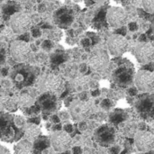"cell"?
<instances>
[{"mask_svg": "<svg viewBox=\"0 0 154 154\" xmlns=\"http://www.w3.org/2000/svg\"><path fill=\"white\" fill-rule=\"evenodd\" d=\"M24 134V130L18 127L15 116L8 112L0 111V141L15 143L20 141Z\"/></svg>", "mask_w": 154, "mask_h": 154, "instance_id": "1", "label": "cell"}, {"mask_svg": "<svg viewBox=\"0 0 154 154\" xmlns=\"http://www.w3.org/2000/svg\"><path fill=\"white\" fill-rule=\"evenodd\" d=\"M37 90L42 93H51L56 96L61 95L65 89L63 79L56 74H45L38 78L36 82Z\"/></svg>", "mask_w": 154, "mask_h": 154, "instance_id": "2", "label": "cell"}, {"mask_svg": "<svg viewBox=\"0 0 154 154\" xmlns=\"http://www.w3.org/2000/svg\"><path fill=\"white\" fill-rule=\"evenodd\" d=\"M42 112V116H50L51 115L57 112L60 107V102L56 95L51 93H42L36 102Z\"/></svg>", "mask_w": 154, "mask_h": 154, "instance_id": "3", "label": "cell"}, {"mask_svg": "<svg viewBox=\"0 0 154 154\" xmlns=\"http://www.w3.org/2000/svg\"><path fill=\"white\" fill-rule=\"evenodd\" d=\"M9 53L14 60L17 62H25L31 57L32 49L27 42L19 40L12 42L9 48Z\"/></svg>", "mask_w": 154, "mask_h": 154, "instance_id": "4", "label": "cell"}, {"mask_svg": "<svg viewBox=\"0 0 154 154\" xmlns=\"http://www.w3.org/2000/svg\"><path fill=\"white\" fill-rule=\"evenodd\" d=\"M32 24V17L24 13H17L13 14L10 25L14 32L18 34H23L27 32Z\"/></svg>", "mask_w": 154, "mask_h": 154, "instance_id": "5", "label": "cell"}, {"mask_svg": "<svg viewBox=\"0 0 154 154\" xmlns=\"http://www.w3.org/2000/svg\"><path fill=\"white\" fill-rule=\"evenodd\" d=\"M72 143L70 136L66 132H55L51 137V144L53 150L57 152H63L68 151Z\"/></svg>", "mask_w": 154, "mask_h": 154, "instance_id": "6", "label": "cell"}, {"mask_svg": "<svg viewBox=\"0 0 154 154\" xmlns=\"http://www.w3.org/2000/svg\"><path fill=\"white\" fill-rule=\"evenodd\" d=\"M108 50L112 55L122 56L127 51L129 48V43L127 40L120 34H115L110 37L107 42Z\"/></svg>", "mask_w": 154, "mask_h": 154, "instance_id": "7", "label": "cell"}, {"mask_svg": "<svg viewBox=\"0 0 154 154\" xmlns=\"http://www.w3.org/2000/svg\"><path fill=\"white\" fill-rule=\"evenodd\" d=\"M134 71L132 69L121 66L113 72V80L119 87H128L134 81Z\"/></svg>", "mask_w": 154, "mask_h": 154, "instance_id": "8", "label": "cell"}, {"mask_svg": "<svg viewBox=\"0 0 154 154\" xmlns=\"http://www.w3.org/2000/svg\"><path fill=\"white\" fill-rule=\"evenodd\" d=\"M95 140L101 146L108 147L116 141V131L113 127L108 125L101 126L95 133Z\"/></svg>", "mask_w": 154, "mask_h": 154, "instance_id": "9", "label": "cell"}, {"mask_svg": "<svg viewBox=\"0 0 154 154\" xmlns=\"http://www.w3.org/2000/svg\"><path fill=\"white\" fill-rule=\"evenodd\" d=\"M136 109L144 118L154 116V96L142 95L136 103Z\"/></svg>", "mask_w": 154, "mask_h": 154, "instance_id": "10", "label": "cell"}, {"mask_svg": "<svg viewBox=\"0 0 154 154\" xmlns=\"http://www.w3.org/2000/svg\"><path fill=\"white\" fill-rule=\"evenodd\" d=\"M109 64V57L106 51L97 50L95 51L89 58L90 68L97 72L105 70Z\"/></svg>", "mask_w": 154, "mask_h": 154, "instance_id": "11", "label": "cell"}, {"mask_svg": "<svg viewBox=\"0 0 154 154\" xmlns=\"http://www.w3.org/2000/svg\"><path fill=\"white\" fill-rule=\"evenodd\" d=\"M135 84L143 92H152L154 90V73L149 70H141L136 74Z\"/></svg>", "mask_w": 154, "mask_h": 154, "instance_id": "12", "label": "cell"}, {"mask_svg": "<svg viewBox=\"0 0 154 154\" xmlns=\"http://www.w3.org/2000/svg\"><path fill=\"white\" fill-rule=\"evenodd\" d=\"M106 18L108 23L114 28L123 27L127 20V15L124 9L116 6L110 7L106 14Z\"/></svg>", "mask_w": 154, "mask_h": 154, "instance_id": "13", "label": "cell"}, {"mask_svg": "<svg viewBox=\"0 0 154 154\" xmlns=\"http://www.w3.org/2000/svg\"><path fill=\"white\" fill-rule=\"evenodd\" d=\"M91 114V106L86 101L73 102L70 106V116L75 121H83Z\"/></svg>", "mask_w": 154, "mask_h": 154, "instance_id": "14", "label": "cell"}, {"mask_svg": "<svg viewBox=\"0 0 154 154\" xmlns=\"http://www.w3.org/2000/svg\"><path fill=\"white\" fill-rule=\"evenodd\" d=\"M53 18L58 26L61 28H68L72 24L75 15L72 9L69 7H62L55 12Z\"/></svg>", "mask_w": 154, "mask_h": 154, "instance_id": "15", "label": "cell"}, {"mask_svg": "<svg viewBox=\"0 0 154 154\" xmlns=\"http://www.w3.org/2000/svg\"><path fill=\"white\" fill-rule=\"evenodd\" d=\"M135 145L140 152H150L154 147V136L152 134L146 131L138 133L135 137Z\"/></svg>", "mask_w": 154, "mask_h": 154, "instance_id": "16", "label": "cell"}, {"mask_svg": "<svg viewBox=\"0 0 154 154\" xmlns=\"http://www.w3.org/2000/svg\"><path fill=\"white\" fill-rule=\"evenodd\" d=\"M136 60L142 64H148L154 59V47L151 43H143L135 49Z\"/></svg>", "mask_w": 154, "mask_h": 154, "instance_id": "17", "label": "cell"}, {"mask_svg": "<svg viewBox=\"0 0 154 154\" xmlns=\"http://www.w3.org/2000/svg\"><path fill=\"white\" fill-rule=\"evenodd\" d=\"M36 89L34 90L32 88H26L23 89L17 96H15V99L17 101L18 106L22 109L34 105L36 102Z\"/></svg>", "mask_w": 154, "mask_h": 154, "instance_id": "18", "label": "cell"}, {"mask_svg": "<svg viewBox=\"0 0 154 154\" xmlns=\"http://www.w3.org/2000/svg\"><path fill=\"white\" fill-rule=\"evenodd\" d=\"M13 79H14V82L20 88H23V86H27L32 82L33 75L32 72H29V71L23 69L17 70L14 73V76L13 75Z\"/></svg>", "mask_w": 154, "mask_h": 154, "instance_id": "19", "label": "cell"}, {"mask_svg": "<svg viewBox=\"0 0 154 154\" xmlns=\"http://www.w3.org/2000/svg\"><path fill=\"white\" fill-rule=\"evenodd\" d=\"M19 108L17 101L14 97H0V111L14 113Z\"/></svg>", "mask_w": 154, "mask_h": 154, "instance_id": "20", "label": "cell"}, {"mask_svg": "<svg viewBox=\"0 0 154 154\" xmlns=\"http://www.w3.org/2000/svg\"><path fill=\"white\" fill-rule=\"evenodd\" d=\"M14 154H33V146L32 143L23 139L18 141V143L14 146Z\"/></svg>", "mask_w": 154, "mask_h": 154, "instance_id": "21", "label": "cell"}, {"mask_svg": "<svg viewBox=\"0 0 154 154\" xmlns=\"http://www.w3.org/2000/svg\"><path fill=\"white\" fill-rule=\"evenodd\" d=\"M41 135H42V131L38 125L27 123L25 129H24V134L23 137V139H26V140L33 143Z\"/></svg>", "mask_w": 154, "mask_h": 154, "instance_id": "22", "label": "cell"}, {"mask_svg": "<svg viewBox=\"0 0 154 154\" xmlns=\"http://www.w3.org/2000/svg\"><path fill=\"white\" fill-rule=\"evenodd\" d=\"M51 139H49L47 136H39L33 143V154H42V151L49 148L51 146Z\"/></svg>", "mask_w": 154, "mask_h": 154, "instance_id": "23", "label": "cell"}, {"mask_svg": "<svg viewBox=\"0 0 154 154\" xmlns=\"http://www.w3.org/2000/svg\"><path fill=\"white\" fill-rule=\"evenodd\" d=\"M91 86V81L88 77H79L73 81V87L78 91H84L89 88Z\"/></svg>", "mask_w": 154, "mask_h": 154, "instance_id": "24", "label": "cell"}, {"mask_svg": "<svg viewBox=\"0 0 154 154\" xmlns=\"http://www.w3.org/2000/svg\"><path fill=\"white\" fill-rule=\"evenodd\" d=\"M126 119V114L121 109H116L111 115H110V121L115 124L121 123Z\"/></svg>", "mask_w": 154, "mask_h": 154, "instance_id": "25", "label": "cell"}, {"mask_svg": "<svg viewBox=\"0 0 154 154\" xmlns=\"http://www.w3.org/2000/svg\"><path fill=\"white\" fill-rule=\"evenodd\" d=\"M22 111L23 113V115L26 116V117H32V116H38L42 110L40 108V106L35 103L34 105H32V106H29V107H24V108H22Z\"/></svg>", "mask_w": 154, "mask_h": 154, "instance_id": "26", "label": "cell"}, {"mask_svg": "<svg viewBox=\"0 0 154 154\" xmlns=\"http://www.w3.org/2000/svg\"><path fill=\"white\" fill-rule=\"evenodd\" d=\"M62 32L60 30H49L47 37L51 41H60L61 39Z\"/></svg>", "mask_w": 154, "mask_h": 154, "instance_id": "27", "label": "cell"}, {"mask_svg": "<svg viewBox=\"0 0 154 154\" xmlns=\"http://www.w3.org/2000/svg\"><path fill=\"white\" fill-rule=\"evenodd\" d=\"M142 5L146 12L154 14V0H143Z\"/></svg>", "mask_w": 154, "mask_h": 154, "instance_id": "28", "label": "cell"}, {"mask_svg": "<svg viewBox=\"0 0 154 154\" xmlns=\"http://www.w3.org/2000/svg\"><path fill=\"white\" fill-rule=\"evenodd\" d=\"M54 55L51 56V61L55 64H60L64 61V56L62 53H60V51H56Z\"/></svg>", "mask_w": 154, "mask_h": 154, "instance_id": "29", "label": "cell"}, {"mask_svg": "<svg viewBox=\"0 0 154 154\" xmlns=\"http://www.w3.org/2000/svg\"><path fill=\"white\" fill-rule=\"evenodd\" d=\"M3 13L6 15H11V14H14L15 12H16V8L14 5H6L3 9Z\"/></svg>", "mask_w": 154, "mask_h": 154, "instance_id": "30", "label": "cell"}, {"mask_svg": "<svg viewBox=\"0 0 154 154\" xmlns=\"http://www.w3.org/2000/svg\"><path fill=\"white\" fill-rule=\"evenodd\" d=\"M53 47H54V44H53L52 41H51V40H45L42 43V48L46 51H51Z\"/></svg>", "mask_w": 154, "mask_h": 154, "instance_id": "31", "label": "cell"}, {"mask_svg": "<svg viewBox=\"0 0 154 154\" xmlns=\"http://www.w3.org/2000/svg\"><path fill=\"white\" fill-rule=\"evenodd\" d=\"M115 106V103L110 100V99H104L101 102V107L105 110H109L110 108H112Z\"/></svg>", "mask_w": 154, "mask_h": 154, "instance_id": "32", "label": "cell"}, {"mask_svg": "<svg viewBox=\"0 0 154 154\" xmlns=\"http://www.w3.org/2000/svg\"><path fill=\"white\" fill-rule=\"evenodd\" d=\"M27 123L28 124H32V125H39L41 123V117L36 116H32V117H28L27 118Z\"/></svg>", "mask_w": 154, "mask_h": 154, "instance_id": "33", "label": "cell"}, {"mask_svg": "<svg viewBox=\"0 0 154 154\" xmlns=\"http://www.w3.org/2000/svg\"><path fill=\"white\" fill-rule=\"evenodd\" d=\"M5 56H6L5 48L0 46V66L5 63Z\"/></svg>", "mask_w": 154, "mask_h": 154, "instance_id": "34", "label": "cell"}, {"mask_svg": "<svg viewBox=\"0 0 154 154\" xmlns=\"http://www.w3.org/2000/svg\"><path fill=\"white\" fill-rule=\"evenodd\" d=\"M50 121H51L52 124H60V116H57V115H52V116H50Z\"/></svg>", "mask_w": 154, "mask_h": 154, "instance_id": "35", "label": "cell"}, {"mask_svg": "<svg viewBox=\"0 0 154 154\" xmlns=\"http://www.w3.org/2000/svg\"><path fill=\"white\" fill-rule=\"evenodd\" d=\"M32 37H34V38H39V37L42 36V32H41L38 28L32 29Z\"/></svg>", "mask_w": 154, "mask_h": 154, "instance_id": "36", "label": "cell"}, {"mask_svg": "<svg viewBox=\"0 0 154 154\" xmlns=\"http://www.w3.org/2000/svg\"><path fill=\"white\" fill-rule=\"evenodd\" d=\"M63 130H64V132H66L68 134H70V133L73 132V126L70 124H67V125H65L63 126Z\"/></svg>", "mask_w": 154, "mask_h": 154, "instance_id": "37", "label": "cell"}, {"mask_svg": "<svg viewBox=\"0 0 154 154\" xmlns=\"http://www.w3.org/2000/svg\"><path fill=\"white\" fill-rule=\"evenodd\" d=\"M128 27H129V30H130L131 32H135V31L138 30V24H137L136 23H134V22L130 23L129 25H128Z\"/></svg>", "mask_w": 154, "mask_h": 154, "instance_id": "38", "label": "cell"}, {"mask_svg": "<svg viewBox=\"0 0 154 154\" xmlns=\"http://www.w3.org/2000/svg\"><path fill=\"white\" fill-rule=\"evenodd\" d=\"M138 94V89L136 88H129L128 89V95L129 96H131V97H134V96H136Z\"/></svg>", "mask_w": 154, "mask_h": 154, "instance_id": "39", "label": "cell"}, {"mask_svg": "<svg viewBox=\"0 0 154 154\" xmlns=\"http://www.w3.org/2000/svg\"><path fill=\"white\" fill-rule=\"evenodd\" d=\"M121 152V149L119 146H114L112 148H110L109 150V152L111 154H119Z\"/></svg>", "mask_w": 154, "mask_h": 154, "instance_id": "40", "label": "cell"}, {"mask_svg": "<svg viewBox=\"0 0 154 154\" xmlns=\"http://www.w3.org/2000/svg\"><path fill=\"white\" fill-rule=\"evenodd\" d=\"M20 41H23V42H29L30 41V35L29 33L25 32V33H23L20 35Z\"/></svg>", "mask_w": 154, "mask_h": 154, "instance_id": "41", "label": "cell"}, {"mask_svg": "<svg viewBox=\"0 0 154 154\" xmlns=\"http://www.w3.org/2000/svg\"><path fill=\"white\" fill-rule=\"evenodd\" d=\"M81 44L84 47H89L91 45V40L88 39V38H85V39H83L81 41Z\"/></svg>", "mask_w": 154, "mask_h": 154, "instance_id": "42", "label": "cell"}, {"mask_svg": "<svg viewBox=\"0 0 154 154\" xmlns=\"http://www.w3.org/2000/svg\"><path fill=\"white\" fill-rule=\"evenodd\" d=\"M51 129L53 132H59V131H61L62 126H61V125H60V124H54V125H53V126H51Z\"/></svg>", "mask_w": 154, "mask_h": 154, "instance_id": "43", "label": "cell"}, {"mask_svg": "<svg viewBox=\"0 0 154 154\" xmlns=\"http://www.w3.org/2000/svg\"><path fill=\"white\" fill-rule=\"evenodd\" d=\"M60 118L61 120H68L69 118V116L67 112H60Z\"/></svg>", "mask_w": 154, "mask_h": 154, "instance_id": "44", "label": "cell"}, {"mask_svg": "<svg viewBox=\"0 0 154 154\" xmlns=\"http://www.w3.org/2000/svg\"><path fill=\"white\" fill-rule=\"evenodd\" d=\"M72 153L73 154H81L82 153V149L79 146H75L72 149Z\"/></svg>", "mask_w": 154, "mask_h": 154, "instance_id": "45", "label": "cell"}, {"mask_svg": "<svg viewBox=\"0 0 154 154\" xmlns=\"http://www.w3.org/2000/svg\"><path fill=\"white\" fill-rule=\"evenodd\" d=\"M79 98L81 101H87L88 100V94L84 91H82L79 95Z\"/></svg>", "mask_w": 154, "mask_h": 154, "instance_id": "46", "label": "cell"}, {"mask_svg": "<svg viewBox=\"0 0 154 154\" xmlns=\"http://www.w3.org/2000/svg\"><path fill=\"white\" fill-rule=\"evenodd\" d=\"M88 68L87 67L86 64H81L80 67H79V70H80V72H81L82 74H83V73H86V72L88 71Z\"/></svg>", "mask_w": 154, "mask_h": 154, "instance_id": "47", "label": "cell"}, {"mask_svg": "<svg viewBox=\"0 0 154 154\" xmlns=\"http://www.w3.org/2000/svg\"><path fill=\"white\" fill-rule=\"evenodd\" d=\"M79 128L80 131H85V130L87 129V124H86L85 122L81 121V122L79 123Z\"/></svg>", "mask_w": 154, "mask_h": 154, "instance_id": "48", "label": "cell"}, {"mask_svg": "<svg viewBox=\"0 0 154 154\" xmlns=\"http://www.w3.org/2000/svg\"><path fill=\"white\" fill-rule=\"evenodd\" d=\"M0 154H10L8 149H6L5 147H4L3 145L0 144Z\"/></svg>", "mask_w": 154, "mask_h": 154, "instance_id": "49", "label": "cell"}, {"mask_svg": "<svg viewBox=\"0 0 154 154\" xmlns=\"http://www.w3.org/2000/svg\"><path fill=\"white\" fill-rule=\"evenodd\" d=\"M91 95L93 97H99L100 96V90L97 88V89H95L93 91H91Z\"/></svg>", "mask_w": 154, "mask_h": 154, "instance_id": "50", "label": "cell"}, {"mask_svg": "<svg viewBox=\"0 0 154 154\" xmlns=\"http://www.w3.org/2000/svg\"><path fill=\"white\" fill-rule=\"evenodd\" d=\"M0 73H1V75L2 76H6L7 74H8V70H7V69H5V68H2V69H0Z\"/></svg>", "mask_w": 154, "mask_h": 154, "instance_id": "51", "label": "cell"}, {"mask_svg": "<svg viewBox=\"0 0 154 154\" xmlns=\"http://www.w3.org/2000/svg\"><path fill=\"white\" fill-rule=\"evenodd\" d=\"M118 32V34H123V35H125V33H126V29L125 28H118V30H117Z\"/></svg>", "mask_w": 154, "mask_h": 154, "instance_id": "52", "label": "cell"}, {"mask_svg": "<svg viewBox=\"0 0 154 154\" xmlns=\"http://www.w3.org/2000/svg\"><path fill=\"white\" fill-rule=\"evenodd\" d=\"M3 22H4V13L3 10L0 8V24H2Z\"/></svg>", "mask_w": 154, "mask_h": 154, "instance_id": "53", "label": "cell"}, {"mask_svg": "<svg viewBox=\"0 0 154 154\" xmlns=\"http://www.w3.org/2000/svg\"><path fill=\"white\" fill-rule=\"evenodd\" d=\"M132 2L135 5H140L143 3V0H132Z\"/></svg>", "mask_w": 154, "mask_h": 154, "instance_id": "54", "label": "cell"}, {"mask_svg": "<svg viewBox=\"0 0 154 154\" xmlns=\"http://www.w3.org/2000/svg\"><path fill=\"white\" fill-rule=\"evenodd\" d=\"M140 41H141V42H146V41H147V39H146V36H145L144 34L141 35V37H140Z\"/></svg>", "mask_w": 154, "mask_h": 154, "instance_id": "55", "label": "cell"}, {"mask_svg": "<svg viewBox=\"0 0 154 154\" xmlns=\"http://www.w3.org/2000/svg\"><path fill=\"white\" fill-rule=\"evenodd\" d=\"M85 1H86V4H87L88 5H92V4L94 3L93 0H85Z\"/></svg>", "mask_w": 154, "mask_h": 154, "instance_id": "56", "label": "cell"}, {"mask_svg": "<svg viewBox=\"0 0 154 154\" xmlns=\"http://www.w3.org/2000/svg\"><path fill=\"white\" fill-rule=\"evenodd\" d=\"M140 128H141L142 130H144V129H145V125H144V124H141V125H140Z\"/></svg>", "mask_w": 154, "mask_h": 154, "instance_id": "57", "label": "cell"}, {"mask_svg": "<svg viewBox=\"0 0 154 154\" xmlns=\"http://www.w3.org/2000/svg\"><path fill=\"white\" fill-rule=\"evenodd\" d=\"M60 154H70V152H69V150H68V151H65V152H60Z\"/></svg>", "mask_w": 154, "mask_h": 154, "instance_id": "58", "label": "cell"}, {"mask_svg": "<svg viewBox=\"0 0 154 154\" xmlns=\"http://www.w3.org/2000/svg\"><path fill=\"white\" fill-rule=\"evenodd\" d=\"M93 1H96V2H98V3H102V2H105L106 0H93Z\"/></svg>", "mask_w": 154, "mask_h": 154, "instance_id": "59", "label": "cell"}, {"mask_svg": "<svg viewBox=\"0 0 154 154\" xmlns=\"http://www.w3.org/2000/svg\"><path fill=\"white\" fill-rule=\"evenodd\" d=\"M145 154H154V153L152 152H147Z\"/></svg>", "mask_w": 154, "mask_h": 154, "instance_id": "60", "label": "cell"}, {"mask_svg": "<svg viewBox=\"0 0 154 154\" xmlns=\"http://www.w3.org/2000/svg\"><path fill=\"white\" fill-rule=\"evenodd\" d=\"M122 2H125V0H121Z\"/></svg>", "mask_w": 154, "mask_h": 154, "instance_id": "61", "label": "cell"}, {"mask_svg": "<svg viewBox=\"0 0 154 154\" xmlns=\"http://www.w3.org/2000/svg\"><path fill=\"white\" fill-rule=\"evenodd\" d=\"M1 1H3V0H0V2H1Z\"/></svg>", "mask_w": 154, "mask_h": 154, "instance_id": "62", "label": "cell"}]
</instances>
